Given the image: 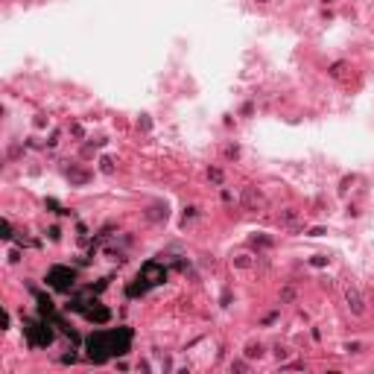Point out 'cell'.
Returning a JSON list of instances; mask_svg holds the SVG:
<instances>
[{
  "instance_id": "cell-3",
  "label": "cell",
  "mask_w": 374,
  "mask_h": 374,
  "mask_svg": "<svg viewBox=\"0 0 374 374\" xmlns=\"http://www.w3.org/2000/svg\"><path fill=\"white\" fill-rule=\"evenodd\" d=\"M27 336H29V342L32 345H47L50 339H53V333H50V327H44L41 321H32L27 327Z\"/></svg>"
},
{
  "instance_id": "cell-2",
  "label": "cell",
  "mask_w": 374,
  "mask_h": 374,
  "mask_svg": "<svg viewBox=\"0 0 374 374\" xmlns=\"http://www.w3.org/2000/svg\"><path fill=\"white\" fill-rule=\"evenodd\" d=\"M47 281H50L56 289H70V284H73V272L64 269V266H56V269H50Z\"/></svg>"
},
{
  "instance_id": "cell-1",
  "label": "cell",
  "mask_w": 374,
  "mask_h": 374,
  "mask_svg": "<svg viewBox=\"0 0 374 374\" xmlns=\"http://www.w3.org/2000/svg\"><path fill=\"white\" fill-rule=\"evenodd\" d=\"M129 339H132L129 330H106V333L91 336V339H88V348H91V357H94L97 363H103L108 354L129 351Z\"/></svg>"
}]
</instances>
